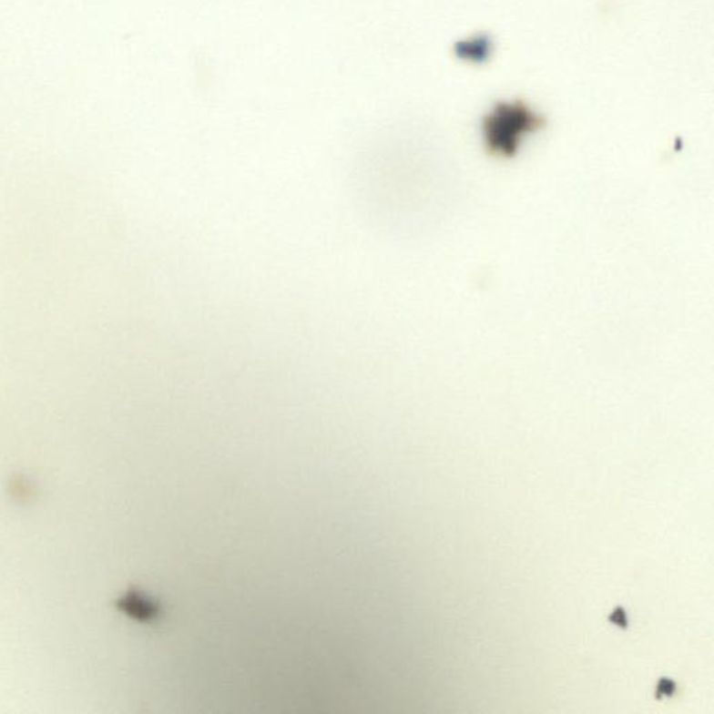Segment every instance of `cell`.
<instances>
[{"label": "cell", "mask_w": 714, "mask_h": 714, "mask_svg": "<svg viewBox=\"0 0 714 714\" xmlns=\"http://www.w3.org/2000/svg\"><path fill=\"white\" fill-rule=\"evenodd\" d=\"M545 125V117L525 102L500 101L483 117V140L490 154L514 157L525 138Z\"/></svg>", "instance_id": "1"}, {"label": "cell", "mask_w": 714, "mask_h": 714, "mask_svg": "<svg viewBox=\"0 0 714 714\" xmlns=\"http://www.w3.org/2000/svg\"><path fill=\"white\" fill-rule=\"evenodd\" d=\"M456 59L469 65H484L495 54V41L488 34H474L454 44Z\"/></svg>", "instance_id": "2"}, {"label": "cell", "mask_w": 714, "mask_h": 714, "mask_svg": "<svg viewBox=\"0 0 714 714\" xmlns=\"http://www.w3.org/2000/svg\"><path fill=\"white\" fill-rule=\"evenodd\" d=\"M674 689H676V685H674L673 681H668V679H663L658 688V690L661 695H671L673 694Z\"/></svg>", "instance_id": "3"}]
</instances>
